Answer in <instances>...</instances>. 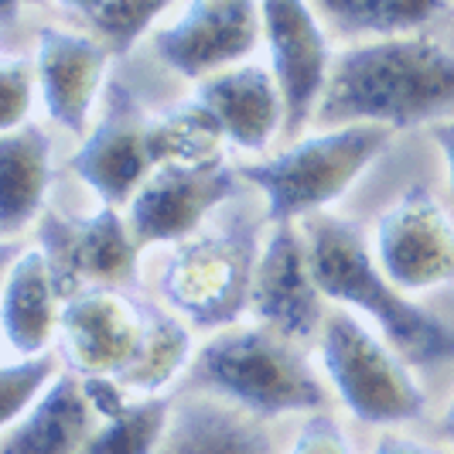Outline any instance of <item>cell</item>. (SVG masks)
<instances>
[{
    "mask_svg": "<svg viewBox=\"0 0 454 454\" xmlns=\"http://www.w3.org/2000/svg\"><path fill=\"white\" fill-rule=\"evenodd\" d=\"M160 454H273L263 420L219 396H192L175 410V424Z\"/></svg>",
    "mask_w": 454,
    "mask_h": 454,
    "instance_id": "cell-19",
    "label": "cell"
},
{
    "mask_svg": "<svg viewBox=\"0 0 454 454\" xmlns=\"http://www.w3.org/2000/svg\"><path fill=\"white\" fill-rule=\"evenodd\" d=\"M79 380H82V393H86V400H90V407L99 424L120 417L137 400L116 376H79Z\"/></svg>",
    "mask_w": 454,
    "mask_h": 454,
    "instance_id": "cell-29",
    "label": "cell"
},
{
    "mask_svg": "<svg viewBox=\"0 0 454 454\" xmlns=\"http://www.w3.org/2000/svg\"><path fill=\"white\" fill-rule=\"evenodd\" d=\"M14 18H18V0H7V4H4V21L14 24Z\"/></svg>",
    "mask_w": 454,
    "mask_h": 454,
    "instance_id": "cell-34",
    "label": "cell"
},
{
    "mask_svg": "<svg viewBox=\"0 0 454 454\" xmlns=\"http://www.w3.org/2000/svg\"><path fill=\"white\" fill-rule=\"evenodd\" d=\"M369 454H441V451H434L431 444H424V441H417L410 434H383L372 444Z\"/></svg>",
    "mask_w": 454,
    "mask_h": 454,
    "instance_id": "cell-30",
    "label": "cell"
},
{
    "mask_svg": "<svg viewBox=\"0 0 454 454\" xmlns=\"http://www.w3.org/2000/svg\"><path fill=\"white\" fill-rule=\"evenodd\" d=\"M372 253L403 294L454 284V219L424 184L403 192L376 223Z\"/></svg>",
    "mask_w": 454,
    "mask_h": 454,
    "instance_id": "cell-7",
    "label": "cell"
},
{
    "mask_svg": "<svg viewBox=\"0 0 454 454\" xmlns=\"http://www.w3.org/2000/svg\"><path fill=\"white\" fill-rule=\"evenodd\" d=\"M199 99L215 114L226 140L239 151L260 154L287 127L284 92L270 72L260 66H236L208 75L199 86Z\"/></svg>",
    "mask_w": 454,
    "mask_h": 454,
    "instance_id": "cell-16",
    "label": "cell"
},
{
    "mask_svg": "<svg viewBox=\"0 0 454 454\" xmlns=\"http://www.w3.org/2000/svg\"><path fill=\"white\" fill-rule=\"evenodd\" d=\"M263 35L260 0H192L182 21L164 27L154 48L184 79L219 75L247 59Z\"/></svg>",
    "mask_w": 454,
    "mask_h": 454,
    "instance_id": "cell-12",
    "label": "cell"
},
{
    "mask_svg": "<svg viewBox=\"0 0 454 454\" xmlns=\"http://www.w3.org/2000/svg\"><path fill=\"white\" fill-rule=\"evenodd\" d=\"M154 120L137 106V96L123 82L110 86V106L90 140L72 154V171L99 195V202L130 205L144 182L158 171L151 154Z\"/></svg>",
    "mask_w": 454,
    "mask_h": 454,
    "instance_id": "cell-11",
    "label": "cell"
},
{
    "mask_svg": "<svg viewBox=\"0 0 454 454\" xmlns=\"http://www.w3.org/2000/svg\"><path fill=\"white\" fill-rule=\"evenodd\" d=\"M195 372L219 400L256 420L291 413L308 417L328 403V389L301 356L297 341L280 339L263 325L212 335L195 356Z\"/></svg>",
    "mask_w": 454,
    "mask_h": 454,
    "instance_id": "cell-3",
    "label": "cell"
},
{
    "mask_svg": "<svg viewBox=\"0 0 454 454\" xmlns=\"http://www.w3.org/2000/svg\"><path fill=\"white\" fill-rule=\"evenodd\" d=\"M287 454H356V448H352V441L339 420L328 410H318V413L304 417Z\"/></svg>",
    "mask_w": 454,
    "mask_h": 454,
    "instance_id": "cell-28",
    "label": "cell"
},
{
    "mask_svg": "<svg viewBox=\"0 0 454 454\" xmlns=\"http://www.w3.org/2000/svg\"><path fill=\"white\" fill-rule=\"evenodd\" d=\"M304 239L325 301L365 315L407 363L434 365L454 359V328L413 304L380 270L376 253L356 223L339 215H315L304 223Z\"/></svg>",
    "mask_w": 454,
    "mask_h": 454,
    "instance_id": "cell-2",
    "label": "cell"
},
{
    "mask_svg": "<svg viewBox=\"0 0 454 454\" xmlns=\"http://www.w3.org/2000/svg\"><path fill=\"white\" fill-rule=\"evenodd\" d=\"M321 372L339 403L372 427H400L427 413V393L410 363L352 311L328 315L318 335Z\"/></svg>",
    "mask_w": 454,
    "mask_h": 454,
    "instance_id": "cell-5",
    "label": "cell"
},
{
    "mask_svg": "<svg viewBox=\"0 0 454 454\" xmlns=\"http://www.w3.org/2000/svg\"><path fill=\"white\" fill-rule=\"evenodd\" d=\"M59 376H62V369L51 352L21 356L18 363L0 365V424L4 427L18 424L24 413L59 383Z\"/></svg>",
    "mask_w": 454,
    "mask_h": 454,
    "instance_id": "cell-25",
    "label": "cell"
},
{
    "mask_svg": "<svg viewBox=\"0 0 454 454\" xmlns=\"http://www.w3.org/2000/svg\"><path fill=\"white\" fill-rule=\"evenodd\" d=\"M263 11V38L270 45L273 79L284 92L287 106V134H297L311 116L328 86V38L308 0H260Z\"/></svg>",
    "mask_w": 454,
    "mask_h": 454,
    "instance_id": "cell-14",
    "label": "cell"
},
{
    "mask_svg": "<svg viewBox=\"0 0 454 454\" xmlns=\"http://www.w3.org/2000/svg\"><path fill=\"white\" fill-rule=\"evenodd\" d=\"M441 431H444V437L454 444V396H451V403H448V410H444V417H441Z\"/></svg>",
    "mask_w": 454,
    "mask_h": 454,
    "instance_id": "cell-33",
    "label": "cell"
},
{
    "mask_svg": "<svg viewBox=\"0 0 454 454\" xmlns=\"http://www.w3.org/2000/svg\"><path fill=\"white\" fill-rule=\"evenodd\" d=\"M178 403L171 396H137L114 420H103L86 454H160L175 424Z\"/></svg>",
    "mask_w": 454,
    "mask_h": 454,
    "instance_id": "cell-23",
    "label": "cell"
},
{
    "mask_svg": "<svg viewBox=\"0 0 454 454\" xmlns=\"http://www.w3.org/2000/svg\"><path fill=\"white\" fill-rule=\"evenodd\" d=\"M62 294L51 277L45 250H24L4 277L0 325L4 339L18 356H42L59 339Z\"/></svg>",
    "mask_w": 454,
    "mask_h": 454,
    "instance_id": "cell-17",
    "label": "cell"
},
{
    "mask_svg": "<svg viewBox=\"0 0 454 454\" xmlns=\"http://www.w3.org/2000/svg\"><path fill=\"white\" fill-rule=\"evenodd\" d=\"M223 144L226 134L219 127L215 114L205 106L202 99H188L178 110L154 120L151 127V154L154 164H178V168H208L223 164Z\"/></svg>",
    "mask_w": 454,
    "mask_h": 454,
    "instance_id": "cell-22",
    "label": "cell"
},
{
    "mask_svg": "<svg viewBox=\"0 0 454 454\" xmlns=\"http://www.w3.org/2000/svg\"><path fill=\"white\" fill-rule=\"evenodd\" d=\"M151 308L123 291L96 287L68 297L59 321V345L75 376H123L147 335Z\"/></svg>",
    "mask_w": 454,
    "mask_h": 454,
    "instance_id": "cell-10",
    "label": "cell"
},
{
    "mask_svg": "<svg viewBox=\"0 0 454 454\" xmlns=\"http://www.w3.org/2000/svg\"><path fill=\"white\" fill-rule=\"evenodd\" d=\"M168 4L171 0H103L90 21L110 55H127Z\"/></svg>",
    "mask_w": 454,
    "mask_h": 454,
    "instance_id": "cell-26",
    "label": "cell"
},
{
    "mask_svg": "<svg viewBox=\"0 0 454 454\" xmlns=\"http://www.w3.org/2000/svg\"><path fill=\"white\" fill-rule=\"evenodd\" d=\"M345 35H410L444 11V0H311Z\"/></svg>",
    "mask_w": 454,
    "mask_h": 454,
    "instance_id": "cell-24",
    "label": "cell"
},
{
    "mask_svg": "<svg viewBox=\"0 0 454 454\" xmlns=\"http://www.w3.org/2000/svg\"><path fill=\"white\" fill-rule=\"evenodd\" d=\"M110 62V48L86 35H72L59 27H42L38 35V92L48 116L68 134H82L90 123L96 92L103 86V72Z\"/></svg>",
    "mask_w": 454,
    "mask_h": 454,
    "instance_id": "cell-15",
    "label": "cell"
},
{
    "mask_svg": "<svg viewBox=\"0 0 454 454\" xmlns=\"http://www.w3.org/2000/svg\"><path fill=\"white\" fill-rule=\"evenodd\" d=\"M454 103V55L431 38L396 35L341 51L318 103V123L410 127Z\"/></svg>",
    "mask_w": 454,
    "mask_h": 454,
    "instance_id": "cell-1",
    "label": "cell"
},
{
    "mask_svg": "<svg viewBox=\"0 0 454 454\" xmlns=\"http://www.w3.org/2000/svg\"><path fill=\"white\" fill-rule=\"evenodd\" d=\"M42 250L62 301L96 287H130L137 280L140 243L120 208L103 205L90 219H68L51 212L42 223Z\"/></svg>",
    "mask_w": 454,
    "mask_h": 454,
    "instance_id": "cell-8",
    "label": "cell"
},
{
    "mask_svg": "<svg viewBox=\"0 0 454 454\" xmlns=\"http://www.w3.org/2000/svg\"><path fill=\"white\" fill-rule=\"evenodd\" d=\"M35 86H38V68H31L27 59L0 62V130L4 134L27 123L35 106Z\"/></svg>",
    "mask_w": 454,
    "mask_h": 454,
    "instance_id": "cell-27",
    "label": "cell"
},
{
    "mask_svg": "<svg viewBox=\"0 0 454 454\" xmlns=\"http://www.w3.org/2000/svg\"><path fill=\"white\" fill-rule=\"evenodd\" d=\"M99 420L75 372H62L18 424L4 427L0 454H86Z\"/></svg>",
    "mask_w": 454,
    "mask_h": 454,
    "instance_id": "cell-18",
    "label": "cell"
},
{
    "mask_svg": "<svg viewBox=\"0 0 454 454\" xmlns=\"http://www.w3.org/2000/svg\"><path fill=\"white\" fill-rule=\"evenodd\" d=\"M431 140L437 144L441 158H444V168H448V184L454 192V120H441L431 127Z\"/></svg>",
    "mask_w": 454,
    "mask_h": 454,
    "instance_id": "cell-31",
    "label": "cell"
},
{
    "mask_svg": "<svg viewBox=\"0 0 454 454\" xmlns=\"http://www.w3.org/2000/svg\"><path fill=\"white\" fill-rule=\"evenodd\" d=\"M192 332L178 315L151 308L147 335L140 341L134 365L120 376V383L134 396H164V389L182 380V372L192 365Z\"/></svg>",
    "mask_w": 454,
    "mask_h": 454,
    "instance_id": "cell-21",
    "label": "cell"
},
{
    "mask_svg": "<svg viewBox=\"0 0 454 454\" xmlns=\"http://www.w3.org/2000/svg\"><path fill=\"white\" fill-rule=\"evenodd\" d=\"M250 311L263 328L287 341H308L321 335L328 321L325 294L311 270L308 239L294 223L273 226L267 236L253 273Z\"/></svg>",
    "mask_w": 454,
    "mask_h": 454,
    "instance_id": "cell-9",
    "label": "cell"
},
{
    "mask_svg": "<svg viewBox=\"0 0 454 454\" xmlns=\"http://www.w3.org/2000/svg\"><path fill=\"white\" fill-rule=\"evenodd\" d=\"M256 243L250 232H202L178 243L160 273L171 315L192 328L226 332L250 308Z\"/></svg>",
    "mask_w": 454,
    "mask_h": 454,
    "instance_id": "cell-6",
    "label": "cell"
},
{
    "mask_svg": "<svg viewBox=\"0 0 454 454\" xmlns=\"http://www.w3.org/2000/svg\"><path fill=\"white\" fill-rule=\"evenodd\" d=\"M51 182V140L42 127L24 123L0 137V232L11 239L45 205Z\"/></svg>",
    "mask_w": 454,
    "mask_h": 454,
    "instance_id": "cell-20",
    "label": "cell"
},
{
    "mask_svg": "<svg viewBox=\"0 0 454 454\" xmlns=\"http://www.w3.org/2000/svg\"><path fill=\"white\" fill-rule=\"evenodd\" d=\"M239 175L226 164L208 168H158L127 205V223L140 247L151 243H184L192 239L212 208L229 202L239 188Z\"/></svg>",
    "mask_w": 454,
    "mask_h": 454,
    "instance_id": "cell-13",
    "label": "cell"
},
{
    "mask_svg": "<svg viewBox=\"0 0 454 454\" xmlns=\"http://www.w3.org/2000/svg\"><path fill=\"white\" fill-rule=\"evenodd\" d=\"M62 4H66V7H72V11H79V14H86V18H90V14L96 11V7H99V4H103V0H62Z\"/></svg>",
    "mask_w": 454,
    "mask_h": 454,
    "instance_id": "cell-32",
    "label": "cell"
},
{
    "mask_svg": "<svg viewBox=\"0 0 454 454\" xmlns=\"http://www.w3.org/2000/svg\"><path fill=\"white\" fill-rule=\"evenodd\" d=\"M393 140L389 127L348 123L321 134L301 137L297 144L263 160L239 168V178L263 195V212L273 226L315 219L335 205L365 175Z\"/></svg>",
    "mask_w": 454,
    "mask_h": 454,
    "instance_id": "cell-4",
    "label": "cell"
}]
</instances>
